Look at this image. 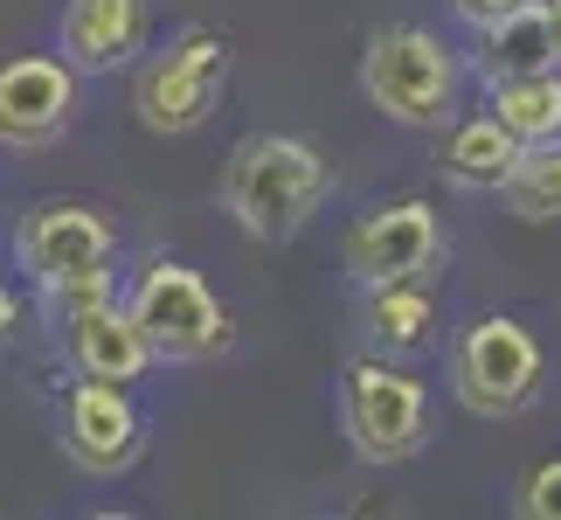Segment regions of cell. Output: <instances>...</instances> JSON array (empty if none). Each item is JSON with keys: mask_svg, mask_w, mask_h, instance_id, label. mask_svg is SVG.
I'll return each mask as SVG.
<instances>
[{"mask_svg": "<svg viewBox=\"0 0 561 520\" xmlns=\"http://www.w3.org/2000/svg\"><path fill=\"white\" fill-rule=\"evenodd\" d=\"M118 298H125V313H133V327L146 334V347H153V361L187 368V361H222L236 347L222 298L208 292L202 271L174 264V257H146Z\"/></svg>", "mask_w": 561, "mask_h": 520, "instance_id": "cell-4", "label": "cell"}, {"mask_svg": "<svg viewBox=\"0 0 561 520\" xmlns=\"http://www.w3.org/2000/svg\"><path fill=\"white\" fill-rule=\"evenodd\" d=\"M479 49H471V70L479 83H513V77H541V70H561V49H554V14L548 0H520V8H506L500 21H485Z\"/></svg>", "mask_w": 561, "mask_h": 520, "instance_id": "cell-13", "label": "cell"}, {"mask_svg": "<svg viewBox=\"0 0 561 520\" xmlns=\"http://www.w3.org/2000/svg\"><path fill=\"white\" fill-rule=\"evenodd\" d=\"M520 154H527V146L492 118V104H485V112H458L450 125H437V167H444V181L465 188V194H500Z\"/></svg>", "mask_w": 561, "mask_h": 520, "instance_id": "cell-14", "label": "cell"}, {"mask_svg": "<svg viewBox=\"0 0 561 520\" xmlns=\"http://www.w3.org/2000/svg\"><path fill=\"white\" fill-rule=\"evenodd\" d=\"M77 112H83V77L56 49L0 63V154H42V146L70 139Z\"/></svg>", "mask_w": 561, "mask_h": 520, "instance_id": "cell-11", "label": "cell"}, {"mask_svg": "<svg viewBox=\"0 0 561 520\" xmlns=\"http://www.w3.org/2000/svg\"><path fill=\"white\" fill-rule=\"evenodd\" d=\"M133 70H139L133 77V118L153 139H187V133H202V125L222 112L236 49H229V35H215V29L194 21V29H181L167 49L139 56Z\"/></svg>", "mask_w": 561, "mask_h": 520, "instance_id": "cell-3", "label": "cell"}, {"mask_svg": "<svg viewBox=\"0 0 561 520\" xmlns=\"http://www.w3.org/2000/svg\"><path fill=\"white\" fill-rule=\"evenodd\" d=\"M14 334H21V298H14L8 278H0V347H8Z\"/></svg>", "mask_w": 561, "mask_h": 520, "instance_id": "cell-20", "label": "cell"}, {"mask_svg": "<svg viewBox=\"0 0 561 520\" xmlns=\"http://www.w3.org/2000/svg\"><path fill=\"white\" fill-rule=\"evenodd\" d=\"M450 8H458L465 29H485V21H500L506 8H520V0H450Z\"/></svg>", "mask_w": 561, "mask_h": 520, "instance_id": "cell-19", "label": "cell"}, {"mask_svg": "<svg viewBox=\"0 0 561 520\" xmlns=\"http://www.w3.org/2000/svg\"><path fill=\"white\" fill-rule=\"evenodd\" d=\"M56 451L70 459V472H83V479H98V486L125 479V472L146 459V417H139L133 388L77 375L56 403Z\"/></svg>", "mask_w": 561, "mask_h": 520, "instance_id": "cell-9", "label": "cell"}, {"mask_svg": "<svg viewBox=\"0 0 561 520\" xmlns=\"http://www.w3.org/2000/svg\"><path fill=\"white\" fill-rule=\"evenodd\" d=\"M444 215L423 194H402V202H375L368 215H354L347 236H340V271L354 278L360 292L388 285V278H430L444 264Z\"/></svg>", "mask_w": 561, "mask_h": 520, "instance_id": "cell-10", "label": "cell"}, {"mask_svg": "<svg viewBox=\"0 0 561 520\" xmlns=\"http://www.w3.org/2000/svg\"><path fill=\"white\" fill-rule=\"evenodd\" d=\"M500 202H506V215H520V223H561V139L527 146V154L513 160Z\"/></svg>", "mask_w": 561, "mask_h": 520, "instance_id": "cell-17", "label": "cell"}, {"mask_svg": "<svg viewBox=\"0 0 561 520\" xmlns=\"http://www.w3.org/2000/svg\"><path fill=\"white\" fill-rule=\"evenodd\" d=\"M14 271L35 292L118 278V223L91 202H35L14 223Z\"/></svg>", "mask_w": 561, "mask_h": 520, "instance_id": "cell-8", "label": "cell"}, {"mask_svg": "<svg viewBox=\"0 0 561 520\" xmlns=\"http://www.w3.org/2000/svg\"><path fill=\"white\" fill-rule=\"evenodd\" d=\"M541 382H548V354L513 313H485L450 340V396H458L465 417L506 423L541 403Z\"/></svg>", "mask_w": 561, "mask_h": 520, "instance_id": "cell-6", "label": "cell"}, {"mask_svg": "<svg viewBox=\"0 0 561 520\" xmlns=\"http://www.w3.org/2000/svg\"><path fill=\"white\" fill-rule=\"evenodd\" d=\"M340 438L360 465H409L430 444V388L388 354L340 368Z\"/></svg>", "mask_w": 561, "mask_h": 520, "instance_id": "cell-5", "label": "cell"}, {"mask_svg": "<svg viewBox=\"0 0 561 520\" xmlns=\"http://www.w3.org/2000/svg\"><path fill=\"white\" fill-rule=\"evenodd\" d=\"M437 327V292L430 278H388V285H368V340L381 354H416Z\"/></svg>", "mask_w": 561, "mask_h": 520, "instance_id": "cell-15", "label": "cell"}, {"mask_svg": "<svg viewBox=\"0 0 561 520\" xmlns=\"http://www.w3.org/2000/svg\"><path fill=\"white\" fill-rule=\"evenodd\" d=\"M42 313L56 319V340H62L70 375L133 388L146 368H153V347H146V334L133 327V313H125L118 278H83V285L42 292Z\"/></svg>", "mask_w": 561, "mask_h": 520, "instance_id": "cell-7", "label": "cell"}, {"mask_svg": "<svg viewBox=\"0 0 561 520\" xmlns=\"http://www.w3.org/2000/svg\"><path fill=\"white\" fill-rule=\"evenodd\" d=\"M146 29H153L146 0H62L56 56L77 77H112V70H133L146 56Z\"/></svg>", "mask_w": 561, "mask_h": 520, "instance_id": "cell-12", "label": "cell"}, {"mask_svg": "<svg viewBox=\"0 0 561 520\" xmlns=\"http://www.w3.org/2000/svg\"><path fill=\"white\" fill-rule=\"evenodd\" d=\"M485 98H492V118H500L520 146H554L561 139V70L492 83Z\"/></svg>", "mask_w": 561, "mask_h": 520, "instance_id": "cell-16", "label": "cell"}, {"mask_svg": "<svg viewBox=\"0 0 561 520\" xmlns=\"http://www.w3.org/2000/svg\"><path fill=\"white\" fill-rule=\"evenodd\" d=\"M513 513H527V520H561V459H541L520 486H513Z\"/></svg>", "mask_w": 561, "mask_h": 520, "instance_id": "cell-18", "label": "cell"}, {"mask_svg": "<svg viewBox=\"0 0 561 520\" xmlns=\"http://www.w3.org/2000/svg\"><path fill=\"white\" fill-rule=\"evenodd\" d=\"M360 98L402 133H437L465 112V63L423 21H381L360 49Z\"/></svg>", "mask_w": 561, "mask_h": 520, "instance_id": "cell-2", "label": "cell"}, {"mask_svg": "<svg viewBox=\"0 0 561 520\" xmlns=\"http://www.w3.org/2000/svg\"><path fill=\"white\" fill-rule=\"evenodd\" d=\"M327 194H333V160L298 133H243L222 160V181H215L222 215L256 244H291L327 208Z\"/></svg>", "mask_w": 561, "mask_h": 520, "instance_id": "cell-1", "label": "cell"}, {"mask_svg": "<svg viewBox=\"0 0 561 520\" xmlns=\"http://www.w3.org/2000/svg\"><path fill=\"white\" fill-rule=\"evenodd\" d=\"M548 14H554V49H561V0H548Z\"/></svg>", "mask_w": 561, "mask_h": 520, "instance_id": "cell-21", "label": "cell"}]
</instances>
